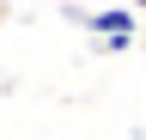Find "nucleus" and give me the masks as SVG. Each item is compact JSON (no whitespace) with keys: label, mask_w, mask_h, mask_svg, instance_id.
Segmentation results:
<instances>
[{"label":"nucleus","mask_w":146,"mask_h":140,"mask_svg":"<svg viewBox=\"0 0 146 140\" xmlns=\"http://www.w3.org/2000/svg\"><path fill=\"white\" fill-rule=\"evenodd\" d=\"M67 25H85L91 37H140V25H134V6H98V12H85V6H67Z\"/></svg>","instance_id":"obj_1"},{"label":"nucleus","mask_w":146,"mask_h":140,"mask_svg":"<svg viewBox=\"0 0 146 140\" xmlns=\"http://www.w3.org/2000/svg\"><path fill=\"white\" fill-rule=\"evenodd\" d=\"M134 37H98V55H128Z\"/></svg>","instance_id":"obj_2"},{"label":"nucleus","mask_w":146,"mask_h":140,"mask_svg":"<svg viewBox=\"0 0 146 140\" xmlns=\"http://www.w3.org/2000/svg\"><path fill=\"white\" fill-rule=\"evenodd\" d=\"M128 6H134V12H146V0H128Z\"/></svg>","instance_id":"obj_3"},{"label":"nucleus","mask_w":146,"mask_h":140,"mask_svg":"<svg viewBox=\"0 0 146 140\" xmlns=\"http://www.w3.org/2000/svg\"><path fill=\"white\" fill-rule=\"evenodd\" d=\"M0 25H6V0H0Z\"/></svg>","instance_id":"obj_4"}]
</instances>
